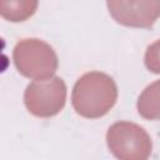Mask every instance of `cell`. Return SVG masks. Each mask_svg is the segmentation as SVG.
<instances>
[{
  "mask_svg": "<svg viewBox=\"0 0 160 160\" xmlns=\"http://www.w3.org/2000/svg\"><path fill=\"white\" fill-rule=\"evenodd\" d=\"M118 90L114 80L106 74L92 71L82 75L72 90V105L85 118L105 115L115 104Z\"/></svg>",
  "mask_w": 160,
  "mask_h": 160,
  "instance_id": "6da1fadb",
  "label": "cell"
},
{
  "mask_svg": "<svg viewBox=\"0 0 160 160\" xmlns=\"http://www.w3.org/2000/svg\"><path fill=\"white\" fill-rule=\"evenodd\" d=\"M14 62L26 78L44 80L58 68V58L52 48L39 39H24L14 48Z\"/></svg>",
  "mask_w": 160,
  "mask_h": 160,
  "instance_id": "7a4b0ae2",
  "label": "cell"
},
{
  "mask_svg": "<svg viewBox=\"0 0 160 160\" xmlns=\"http://www.w3.org/2000/svg\"><path fill=\"white\" fill-rule=\"evenodd\" d=\"M106 140L110 151L119 160H146L151 152L149 135L132 122H115L109 128Z\"/></svg>",
  "mask_w": 160,
  "mask_h": 160,
  "instance_id": "3957f363",
  "label": "cell"
},
{
  "mask_svg": "<svg viewBox=\"0 0 160 160\" xmlns=\"http://www.w3.org/2000/svg\"><path fill=\"white\" fill-rule=\"evenodd\" d=\"M66 88L60 78L35 80L24 94V101L29 111L36 116L48 118L58 114L64 104Z\"/></svg>",
  "mask_w": 160,
  "mask_h": 160,
  "instance_id": "277c9868",
  "label": "cell"
},
{
  "mask_svg": "<svg viewBox=\"0 0 160 160\" xmlns=\"http://www.w3.org/2000/svg\"><path fill=\"white\" fill-rule=\"evenodd\" d=\"M112 18L126 26L149 28L160 15V1H108Z\"/></svg>",
  "mask_w": 160,
  "mask_h": 160,
  "instance_id": "5b68a950",
  "label": "cell"
},
{
  "mask_svg": "<svg viewBox=\"0 0 160 160\" xmlns=\"http://www.w3.org/2000/svg\"><path fill=\"white\" fill-rule=\"evenodd\" d=\"M138 111L146 119H160V80L149 85L139 96Z\"/></svg>",
  "mask_w": 160,
  "mask_h": 160,
  "instance_id": "8992f818",
  "label": "cell"
},
{
  "mask_svg": "<svg viewBox=\"0 0 160 160\" xmlns=\"http://www.w3.org/2000/svg\"><path fill=\"white\" fill-rule=\"evenodd\" d=\"M36 1H0L1 15L10 21H22L34 14Z\"/></svg>",
  "mask_w": 160,
  "mask_h": 160,
  "instance_id": "52a82bcc",
  "label": "cell"
},
{
  "mask_svg": "<svg viewBox=\"0 0 160 160\" xmlns=\"http://www.w3.org/2000/svg\"><path fill=\"white\" fill-rule=\"evenodd\" d=\"M145 65L150 71L156 74L160 72V40L148 48L145 54Z\"/></svg>",
  "mask_w": 160,
  "mask_h": 160,
  "instance_id": "ba28073f",
  "label": "cell"
}]
</instances>
